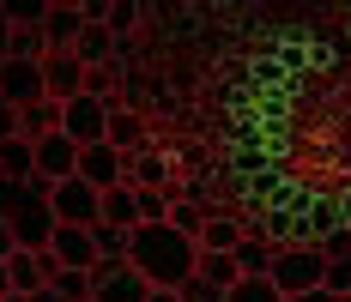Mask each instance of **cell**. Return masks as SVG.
Listing matches in <instances>:
<instances>
[{"label": "cell", "mask_w": 351, "mask_h": 302, "mask_svg": "<svg viewBox=\"0 0 351 302\" xmlns=\"http://www.w3.org/2000/svg\"><path fill=\"white\" fill-rule=\"evenodd\" d=\"M128 266L140 272L152 290H182L200 272V242H188L170 224H140L134 242H128Z\"/></svg>", "instance_id": "cell-1"}, {"label": "cell", "mask_w": 351, "mask_h": 302, "mask_svg": "<svg viewBox=\"0 0 351 302\" xmlns=\"http://www.w3.org/2000/svg\"><path fill=\"white\" fill-rule=\"evenodd\" d=\"M267 278H273L279 297H309V290H321V278H327V260H321L315 242H303V248H279Z\"/></svg>", "instance_id": "cell-2"}, {"label": "cell", "mask_w": 351, "mask_h": 302, "mask_svg": "<svg viewBox=\"0 0 351 302\" xmlns=\"http://www.w3.org/2000/svg\"><path fill=\"white\" fill-rule=\"evenodd\" d=\"M109 109H115V103L79 91L73 103H61V134H67L79 151H85V145H104V139H109Z\"/></svg>", "instance_id": "cell-3"}, {"label": "cell", "mask_w": 351, "mask_h": 302, "mask_svg": "<svg viewBox=\"0 0 351 302\" xmlns=\"http://www.w3.org/2000/svg\"><path fill=\"white\" fill-rule=\"evenodd\" d=\"M49 205H55V224H73V230H91L97 224V212H104V194L91 188V181H55L49 188Z\"/></svg>", "instance_id": "cell-4"}, {"label": "cell", "mask_w": 351, "mask_h": 302, "mask_svg": "<svg viewBox=\"0 0 351 302\" xmlns=\"http://www.w3.org/2000/svg\"><path fill=\"white\" fill-rule=\"evenodd\" d=\"M91 302H152V284L128 260H97V272H91Z\"/></svg>", "instance_id": "cell-5"}, {"label": "cell", "mask_w": 351, "mask_h": 302, "mask_svg": "<svg viewBox=\"0 0 351 302\" xmlns=\"http://www.w3.org/2000/svg\"><path fill=\"white\" fill-rule=\"evenodd\" d=\"M0 97L12 103V109L49 103V85H43V61H0Z\"/></svg>", "instance_id": "cell-6"}, {"label": "cell", "mask_w": 351, "mask_h": 302, "mask_svg": "<svg viewBox=\"0 0 351 302\" xmlns=\"http://www.w3.org/2000/svg\"><path fill=\"white\" fill-rule=\"evenodd\" d=\"M79 181H91L97 194H109V188L128 181V158H121L109 139H104V145H85V151H79Z\"/></svg>", "instance_id": "cell-7"}, {"label": "cell", "mask_w": 351, "mask_h": 302, "mask_svg": "<svg viewBox=\"0 0 351 302\" xmlns=\"http://www.w3.org/2000/svg\"><path fill=\"white\" fill-rule=\"evenodd\" d=\"M36 175L55 188V181H73L79 175V145H73L67 134H49V139H36Z\"/></svg>", "instance_id": "cell-8"}, {"label": "cell", "mask_w": 351, "mask_h": 302, "mask_svg": "<svg viewBox=\"0 0 351 302\" xmlns=\"http://www.w3.org/2000/svg\"><path fill=\"white\" fill-rule=\"evenodd\" d=\"M49 254H55V266H61V272H97V242H91V230L61 224L55 242H49Z\"/></svg>", "instance_id": "cell-9"}, {"label": "cell", "mask_w": 351, "mask_h": 302, "mask_svg": "<svg viewBox=\"0 0 351 302\" xmlns=\"http://www.w3.org/2000/svg\"><path fill=\"white\" fill-rule=\"evenodd\" d=\"M43 36H49V55H73V42L85 36V6H49Z\"/></svg>", "instance_id": "cell-10"}, {"label": "cell", "mask_w": 351, "mask_h": 302, "mask_svg": "<svg viewBox=\"0 0 351 302\" xmlns=\"http://www.w3.org/2000/svg\"><path fill=\"white\" fill-rule=\"evenodd\" d=\"M43 85H49V103H73L79 91H85L79 55H49V61H43Z\"/></svg>", "instance_id": "cell-11"}, {"label": "cell", "mask_w": 351, "mask_h": 302, "mask_svg": "<svg viewBox=\"0 0 351 302\" xmlns=\"http://www.w3.org/2000/svg\"><path fill=\"white\" fill-rule=\"evenodd\" d=\"M97 224H109V230H140V200H134V181H121V188H109V194H104Z\"/></svg>", "instance_id": "cell-12"}, {"label": "cell", "mask_w": 351, "mask_h": 302, "mask_svg": "<svg viewBox=\"0 0 351 302\" xmlns=\"http://www.w3.org/2000/svg\"><path fill=\"white\" fill-rule=\"evenodd\" d=\"M273 254H279V248H273L267 236H243L230 260H237V272H243V278H267V272H273Z\"/></svg>", "instance_id": "cell-13"}, {"label": "cell", "mask_w": 351, "mask_h": 302, "mask_svg": "<svg viewBox=\"0 0 351 302\" xmlns=\"http://www.w3.org/2000/svg\"><path fill=\"white\" fill-rule=\"evenodd\" d=\"M36 175V145L31 139H6L0 145V181H31Z\"/></svg>", "instance_id": "cell-14"}, {"label": "cell", "mask_w": 351, "mask_h": 302, "mask_svg": "<svg viewBox=\"0 0 351 302\" xmlns=\"http://www.w3.org/2000/svg\"><path fill=\"white\" fill-rule=\"evenodd\" d=\"M206 218H212L206 205H194V200H182V194H176V200H170V218H164V224H170V230H182L188 242H200V230H206Z\"/></svg>", "instance_id": "cell-15"}, {"label": "cell", "mask_w": 351, "mask_h": 302, "mask_svg": "<svg viewBox=\"0 0 351 302\" xmlns=\"http://www.w3.org/2000/svg\"><path fill=\"white\" fill-rule=\"evenodd\" d=\"M248 230H237L230 218H206V230H200V254H237V242Z\"/></svg>", "instance_id": "cell-16"}, {"label": "cell", "mask_w": 351, "mask_h": 302, "mask_svg": "<svg viewBox=\"0 0 351 302\" xmlns=\"http://www.w3.org/2000/svg\"><path fill=\"white\" fill-rule=\"evenodd\" d=\"M194 278H206V284H218V290H230L243 272H237V260H230V254H200V272H194Z\"/></svg>", "instance_id": "cell-17"}, {"label": "cell", "mask_w": 351, "mask_h": 302, "mask_svg": "<svg viewBox=\"0 0 351 302\" xmlns=\"http://www.w3.org/2000/svg\"><path fill=\"white\" fill-rule=\"evenodd\" d=\"M224 302H285V297L273 290V278H237L224 290Z\"/></svg>", "instance_id": "cell-18"}, {"label": "cell", "mask_w": 351, "mask_h": 302, "mask_svg": "<svg viewBox=\"0 0 351 302\" xmlns=\"http://www.w3.org/2000/svg\"><path fill=\"white\" fill-rule=\"evenodd\" d=\"M49 290H55L61 302H91V272H55Z\"/></svg>", "instance_id": "cell-19"}, {"label": "cell", "mask_w": 351, "mask_h": 302, "mask_svg": "<svg viewBox=\"0 0 351 302\" xmlns=\"http://www.w3.org/2000/svg\"><path fill=\"white\" fill-rule=\"evenodd\" d=\"M134 200H140V224H164L170 218V194L164 188H134Z\"/></svg>", "instance_id": "cell-20"}, {"label": "cell", "mask_w": 351, "mask_h": 302, "mask_svg": "<svg viewBox=\"0 0 351 302\" xmlns=\"http://www.w3.org/2000/svg\"><path fill=\"white\" fill-rule=\"evenodd\" d=\"M315 248H321V260H346L351 254V224H333L327 236H315Z\"/></svg>", "instance_id": "cell-21"}, {"label": "cell", "mask_w": 351, "mask_h": 302, "mask_svg": "<svg viewBox=\"0 0 351 302\" xmlns=\"http://www.w3.org/2000/svg\"><path fill=\"white\" fill-rule=\"evenodd\" d=\"M104 25H109V36L121 42V36H128L134 25H140V6H128V0H115V6H109V18H104Z\"/></svg>", "instance_id": "cell-22"}, {"label": "cell", "mask_w": 351, "mask_h": 302, "mask_svg": "<svg viewBox=\"0 0 351 302\" xmlns=\"http://www.w3.org/2000/svg\"><path fill=\"white\" fill-rule=\"evenodd\" d=\"M321 290H333V297H351V254H346V260H327V278H321Z\"/></svg>", "instance_id": "cell-23"}, {"label": "cell", "mask_w": 351, "mask_h": 302, "mask_svg": "<svg viewBox=\"0 0 351 302\" xmlns=\"http://www.w3.org/2000/svg\"><path fill=\"white\" fill-rule=\"evenodd\" d=\"M176 297H182V302H224V290H218V284H206V278H188Z\"/></svg>", "instance_id": "cell-24"}, {"label": "cell", "mask_w": 351, "mask_h": 302, "mask_svg": "<svg viewBox=\"0 0 351 302\" xmlns=\"http://www.w3.org/2000/svg\"><path fill=\"white\" fill-rule=\"evenodd\" d=\"M6 139H19V109L0 97V145H6Z\"/></svg>", "instance_id": "cell-25"}, {"label": "cell", "mask_w": 351, "mask_h": 302, "mask_svg": "<svg viewBox=\"0 0 351 302\" xmlns=\"http://www.w3.org/2000/svg\"><path fill=\"white\" fill-rule=\"evenodd\" d=\"M12 254H19V242H12V230L0 224V260H12Z\"/></svg>", "instance_id": "cell-26"}, {"label": "cell", "mask_w": 351, "mask_h": 302, "mask_svg": "<svg viewBox=\"0 0 351 302\" xmlns=\"http://www.w3.org/2000/svg\"><path fill=\"white\" fill-rule=\"evenodd\" d=\"M6 42H12V18H6V6H0V61H6Z\"/></svg>", "instance_id": "cell-27"}, {"label": "cell", "mask_w": 351, "mask_h": 302, "mask_svg": "<svg viewBox=\"0 0 351 302\" xmlns=\"http://www.w3.org/2000/svg\"><path fill=\"white\" fill-rule=\"evenodd\" d=\"M285 302H339L333 290H309V297H285Z\"/></svg>", "instance_id": "cell-28"}, {"label": "cell", "mask_w": 351, "mask_h": 302, "mask_svg": "<svg viewBox=\"0 0 351 302\" xmlns=\"http://www.w3.org/2000/svg\"><path fill=\"white\" fill-rule=\"evenodd\" d=\"M0 297H12V278H6V260H0Z\"/></svg>", "instance_id": "cell-29"}, {"label": "cell", "mask_w": 351, "mask_h": 302, "mask_svg": "<svg viewBox=\"0 0 351 302\" xmlns=\"http://www.w3.org/2000/svg\"><path fill=\"white\" fill-rule=\"evenodd\" d=\"M152 302H182V297H176V290H152Z\"/></svg>", "instance_id": "cell-30"}, {"label": "cell", "mask_w": 351, "mask_h": 302, "mask_svg": "<svg viewBox=\"0 0 351 302\" xmlns=\"http://www.w3.org/2000/svg\"><path fill=\"white\" fill-rule=\"evenodd\" d=\"M31 302H61V297H55V290H36V297Z\"/></svg>", "instance_id": "cell-31"}, {"label": "cell", "mask_w": 351, "mask_h": 302, "mask_svg": "<svg viewBox=\"0 0 351 302\" xmlns=\"http://www.w3.org/2000/svg\"><path fill=\"white\" fill-rule=\"evenodd\" d=\"M0 302H31V297H0Z\"/></svg>", "instance_id": "cell-32"}, {"label": "cell", "mask_w": 351, "mask_h": 302, "mask_svg": "<svg viewBox=\"0 0 351 302\" xmlns=\"http://www.w3.org/2000/svg\"><path fill=\"white\" fill-rule=\"evenodd\" d=\"M339 302H351V297H339Z\"/></svg>", "instance_id": "cell-33"}]
</instances>
